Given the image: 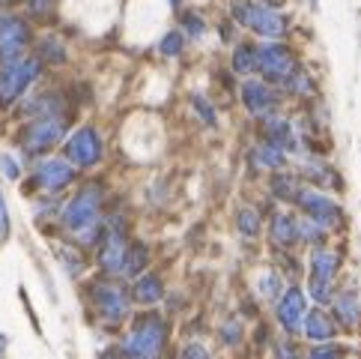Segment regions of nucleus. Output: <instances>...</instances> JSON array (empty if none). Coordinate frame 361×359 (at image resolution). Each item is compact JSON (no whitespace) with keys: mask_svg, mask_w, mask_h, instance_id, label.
I'll return each instance as SVG.
<instances>
[{"mask_svg":"<svg viewBox=\"0 0 361 359\" xmlns=\"http://www.w3.org/2000/svg\"><path fill=\"white\" fill-rule=\"evenodd\" d=\"M99 207H102L99 183L84 186L63 210V225L69 230H75V237L84 239V243H96L99 239Z\"/></svg>","mask_w":361,"mask_h":359,"instance_id":"obj_1","label":"nucleus"},{"mask_svg":"<svg viewBox=\"0 0 361 359\" xmlns=\"http://www.w3.org/2000/svg\"><path fill=\"white\" fill-rule=\"evenodd\" d=\"M165 338H167L165 320L159 314H143V318L135 320L132 332H128L123 353L128 359H156L161 353V347H165Z\"/></svg>","mask_w":361,"mask_h":359,"instance_id":"obj_2","label":"nucleus"},{"mask_svg":"<svg viewBox=\"0 0 361 359\" xmlns=\"http://www.w3.org/2000/svg\"><path fill=\"white\" fill-rule=\"evenodd\" d=\"M230 6H233V15H236L239 24L251 28L254 33H260V36H266L269 42L283 36V30H287V19H283L278 10L266 6V3H254V0H233Z\"/></svg>","mask_w":361,"mask_h":359,"instance_id":"obj_3","label":"nucleus"},{"mask_svg":"<svg viewBox=\"0 0 361 359\" xmlns=\"http://www.w3.org/2000/svg\"><path fill=\"white\" fill-rule=\"evenodd\" d=\"M257 69H260L269 81H287L290 72L296 69V60L293 51L281 42H266V45L257 48Z\"/></svg>","mask_w":361,"mask_h":359,"instance_id":"obj_4","label":"nucleus"},{"mask_svg":"<svg viewBox=\"0 0 361 359\" xmlns=\"http://www.w3.org/2000/svg\"><path fill=\"white\" fill-rule=\"evenodd\" d=\"M39 60H19L0 69V105H10L27 90V84L36 78Z\"/></svg>","mask_w":361,"mask_h":359,"instance_id":"obj_5","label":"nucleus"},{"mask_svg":"<svg viewBox=\"0 0 361 359\" xmlns=\"http://www.w3.org/2000/svg\"><path fill=\"white\" fill-rule=\"evenodd\" d=\"M63 132H66V120L63 117H57V114L54 117H39L24 129L21 147L27 153H42V150L54 147V144L63 138Z\"/></svg>","mask_w":361,"mask_h":359,"instance_id":"obj_6","label":"nucleus"},{"mask_svg":"<svg viewBox=\"0 0 361 359\" xmlns=\"http://www.w3.org/2000/svg\"><path fill=\"white\" fill-rule=\"evenodd\" d=\"M340 267V258L334 252L316 249L311 258V296L316 303H329L331 299V279Z\"/></svg>","mask_w":361,"mask_h":359,"instance_id":"obj_7","label":"nucleus"},{"mask_svg":"<svg viewBox=\"0 0 361 359\" xmlns=\"http://www.w3.org/2000/svg\"><path fill=\"white\" fill-rule=\"evenodd\" d=\"M66 156L72 165L78 168H90L96 165V162L102 159V141L96 129H90V126H84V129H78L72 135V138L66 141Z\"/></svg>","mask_w":361,"mask_h":359,"instance_id":"obj_8","label":"nucleus"},{"mask_svg":"<svg viewBox=\"0 0 361 359\" xmlns=\"http://www.w3.org/2000/svg\"><path fill=\"white\" fill-rule=\"evenodd\" d=\"M296 204L307 213V219H314L320 228H334L340 221V207L331 198H325L323 192L302 189V192H299V198H296Z\"/></svg>","mask_w":361,"mask_h":359,"instance_id":"obj_9","label":"nucleus"},{"mask_svg":"<svg viewBox=\"0 0 361 359\" xmlns=\"http://www.w3.org/2000/svg\"><path fill=\"white\" fill-rule=\"evenodd\" d=\"M93 303L105 323H119L128 314V296L117 285H93Z\"/></svg>","mask_w":361,"mask_h":359,"instance_id":"obj_10","label":"nucleus"},{"mask_svg":"<svg viewBox=\"0 0 361 359\" xmlns=\"http://www.w3.org/2000/svg\"><path fill=\"white\" fill-rule=\"evenodd\" d=\"M126 230L123 221H114L105 230V239H102V249H99V263L105 272H123V261H126Z\"/></svg>","mask_w":361,"mask_h":359,"instance_id":"obj_11","label":"nucleus"},{"mask_svg":"<svg viewBox=\"0 0 361 359\" xmlns=\"http://www.w3.org/2000/svg\"><path fill=\"white\" fill-rule=\"evenodd\" d=\"M27 45V28L15 19H3L0 21V63L10 66V63H19L21 51Z\"/></svg>","mask_w":361,"mask_h":359,"instance_id":"obj_12","label":"nucleus"},{"mask_svg":"<svg viewBox=\"0 0 361 359\" xmlns=\"http://www.w3.org/2000/svg\"><path fill=\"white\" fill-rule=\"evenodd\" d=\"M305 294L299 287H290L287 294L281 296V303H278V320H281V327L287 329V332H299L302 329V323H305Z\"/></svg>","mask_w":361,"mask_h":359,"instance_id":"obj_13","label":"nucleus"},{"mask_svg":"<svg viewBox=\"0 0 361 359\" xmlns=\"http://www.w3.org/2000/svg\"><path fill=\"white\" fill-rule=\"evenodd\" d=\"M72 180H75V171L63 159H48V162H42V165L36 168V183L42 186V189H48V192L63 189V186H69Z\"/></svg>","mask_w":361,"mask_h":359,"instance_id":"obj_14","label":"nucleus"},{"mask_svg":"<svg viewBox=\"0 0 361 359\" xmlns=\"http://www.w3.org/2000/svg\"><path fill=\"white\" fill-rule=\"evenodd\" d=\"M242 102H245V108L251 111V114L263 117L275 108V90L269 87V84H260V81H245Z\"/></svg>","mask_w":361,"mask_h":359,"instance_id":"obj_15","label":"nucleus"},{"mask_svg":"<svg viewBox=\"0 0 361 359\" xmlns=\"http://www.w3.org/2000/svg\"><path fill=\"white\" fill-rule=\"evenodd\" d=\"M302 327H305V336L311 338V341H320V345H323V341H331L334 332H338V329H334V320L325 312H320V309L311 312V314H305Z\"/></svg>","mask_w":361,"mask_h":359,"instance_id":"obj_16","label":"nucleus"},{"mask_svg":"<svg viewBox=\"0 0 361 359\" xmlns=\"http://www.w3.org/2000/svg\"><path fill=\"white\" fill-rule=\"evenodd\" d=\"M296 239H299L296 219H290L287 213H278L272 219V243L281 246V249H290V246H296Z\"/></svg>","mask_w":361,"mask_h":359,"instance_id":"obj_17","label":"nucleus"},{"mask_svg":"<svg viewBox=\"0 0 361 359\" xmlns=\"http://www.w3.org/2000/svg\"><path fill=\"white\" fill-rule=\"evenodd\" d=\"M161 294H165V287H161V279H159V276H141V279L135 281V290H132V296H135L141 305L159 303Z\"/></svg>","mask_w":361,"mask_h":359,"instance_id":"obj_18","label":"nucleus"},{"mask_svg":"<svg viewBox=\"0 0 361 359\" xmlns=\"http://www.w3.org/2000/svg\"><path fill=\"white\" fill-rule=\"evenodd\" d=\"M334 312H338V320L343 323L347 329H352L356 323L361 320V309H358V299L352 294H340L334 299Z\"/></svg>","mask_w":361,"mask_h":359,"instance_id":"obj_19","label":"nucleus"},{"mask_svg":"<svg viewBox=\"0 0 361 359\" xmlns=\"http://www.w3.org/2000/svg\"><path fill=\"white\" fill-rule=\"evenodd\" d=\"M147 258H150L147 246H143V243H128V249H126V261H123V276L135 279L137 272L147 267Z\"/></svg>","mask_w":361,"mask_h":359,"instance_id":"obj_20","label":"nucleus"},{"mask_svg":"<svg viewBox=\"0 0 361 359\" xmlns=\"http://www.w3.org/2000/svg\"><path fill=\"white\" fill-rule=\"evenodd\" d=\"M233 69L239 75H248L251 69H257V48L254 45H236V51H233Z\"/></svg>","mask_w":361,"mask_h":359,"instance_id":"obj_21","label":"nucleus"},{"mask_svg":"<svg viewBox=\"0 0 361 359\" xmlns=\"http://www.w3.org/2000/svg\"><path fill=\"white\" fill-rule=\"evenodd\" d=\"M254 159L260 162L263 168H281L283 165V150L278 147V144H260V147L254 150Z\"/></svg>","mask_w":361,"mask_h":359,"instance_id":"obj_22","label":"nucleus"},{"mask_svg":"<svg viewBox=\"0 0 361 359\" xmlns=\"http://www.w3.org/2000/svg\"><path fill=\"white\" fill-rule=\"evenodd\" d=\"M272 192L278 195V198H283V201H296L299 198V183H296V177H290V174H278L272 180Z\"/></svg>","mask_w":361,"mask_h":359,"instance_id":"obj_23","label":"nucleus"},{"mask_svg":"<svg viewBox=\"0 0 361 359\" xmlns=\"http://www.w3.org/2000/svg\"><path fill=\"white\" fill-rule=\"evenodd\" d=\"M236 225H239V230H242L245 237H257V234H260V216H257V210H254V207L239 210Z\"/></svg>","mask_w":361,"mask_h":359,"instance_id":"obj_24","label":"nucleus"},{"mask_svg":"<svg viewBox=\"0 0 361 359\" xmlns=\"http://www.w3.org/2000/svg\"><path fill=\"white\" fill-rule=\"evenodd\" d=\"M296 230H299V239H305V243H323V234H325V228H320L314 219H299Z\"/></svg>","mask_w":361,"mask_h":359,"instance_id":"obj_25","label":"nucleus"},{"mask_svg":"<svg viewBox=\"0 0 361 359\" xmlns=\"http://www.w3.org/2000/svg\"><path fill=\"white\" fill-rule=\"evenodd\" d=\"M283 84H287V90L290 93H299V96H307V93H311L314 90V84H311V75H305V72H290V78L287 81H283Z\"/></svg>","mask_w":361,"mask_h":359,"instance_id":"obj_26","label":"nucleus"},{"mask_svg":"<svg viewBox=\"0 0 361 359\" xmlns=\"http://www.w3.org/2000/svg\"><path fill=\"white\" fill-rule=\"evenodd\" d=\"M260 294H263L266 299H278V294H281V279L275 276V272H266V276L260 279Z\"/></svg>","mask_w":361,"mask_h":359,"instance_id":"obj_27","label":"nucleus"},{"mask_svg":"<svg viewBox=\"0 0 361 359\" xmlns=\"http://www.w3.org/2000/svg\"><path fill=\"white\" fill-rule=\"evenodd\" d=\"M179 48H183V36H179L176 30H170L165 39H161V54H167V57H174L179 54Z\"/></svg>","mask_w":361,"mask_h":359,"instance_id":"obj_28","label":"nucleus"},{"mask_svg":"<svg viewBox=\"0 0 361 359\" xmlns=\"http://www.w3.org/2000/svg\"><path fill=\"white\" fill-rule=\"evenodd\" d=\"M194 111L203 117L206 126H215V111H212V105H209V102H206L203 96H194Z\"/></svg>","mask_w":361,"mask_h":359,"instance_id":"obj_29","label":"nucleus"},{"mask_svg":"<svg viewBox=\"0 0 361 359\" xmlns=\"http://www.w3.org/2000/svg\"><path fill=\"white\" fill-rule=\"evenodd\" d=\"M183 28L188 30V33H191V36H203V19H197V15L194 12H185L183 15Z\"/></svg>","mask_w":361,"mask_h":359,"instance_id":"obj_30","label":"nucleus"},{"mask_svg":"<svg viewBox=\"0 0 361 359\" xmlns=\"http://www.w3.org/2000/svg\"><path fill=\"white\" fill-rule=\"evenodd\" d=\"M307 359H340V347H316L307 353Z\"/></svg>","mask_w":361,"mask_h":359,"instance_id":"obj_31","label":"nucleus"},{"mask_svg":"<svg viewBox=\"0 0 361 359\" xmlns=\"http://www.w3.org/2000/svg\"><path fill=\"white\" fill-rule=\"evenodd\" d=\"M221 341H224V345H236V341H239V327H236V323H227V327L221 329Z\"/></svg>","mask_w":361,"mask_h":359,"instance_id":"obj_32","label":"nucleus"},{"mask_svg":"<svg viewBox=\"0 0 361 359\" xmlns=\"http://www.w3.org/2000/svg\"><path fill=\"white\" fill-rule=\"evenodd\" d=\"M10 234V213H6V204H3V195H0V237Z\"/></svg>","mask_w":361,"mask_h":359,"instance_id":"obj_33","label":"nucleus"},{"mask_svg":"<svg viewBox=\"0 0 361 359\" xmlns=\"http://www.w3.org/2000/svg\"><path fill=\"white\" fill-rule=\"evenodd\" d=\"M0 168H3V174L10 177V180L19 177V165H15V162H12L10 156H0Z\"/></svg>","mask_w":361,"mask_h":359,"instance_id":"obj_34","label":"nucleus"},{"mask_svg":"<svg viewBox=\"0 0 361 359\" xmlns=\"http://www.w3.org/2000/svg\"><path fill=\"white\" fill-rule=\"evenodd\" d=\"M183 359H209V356H206V350L200 345H188L183 350Z\"/></svg>","mask_w":361,"mask_h":359,"instance_id":"obj_35","label":"nucleus"},{"mask_svg":"<svg viewBox=\"0 0 361 359\" xmlns=\"http://www.w3.org/2000/svg\"><path fill=\"white\" fill-rule=\"evenodd\" d=\"M275 350H278V353H275V359H299V353H296L293 345H278Z\"/></svg>","mask_w":361,"mask_h":359,"instance_id":"obj_36","label":"nucleus"},{"mask_svg":"<svg viewBox=\"0 0 361 359\" xmlns=\"http://www.w3.org/2000/svg\"><path fill=\"white\" fill-rule=\"evenodd\" d=\"M174 3H179V0H174Z\"/></svg>","mask_w":361,"mask_h":359,"instance_id":"obj_37","label":"nucleus"}]
</instances>
